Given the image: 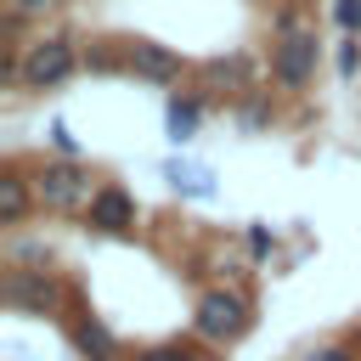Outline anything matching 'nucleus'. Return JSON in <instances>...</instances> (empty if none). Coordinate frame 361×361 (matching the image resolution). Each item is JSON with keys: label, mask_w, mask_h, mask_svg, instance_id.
<instances>
[{"label": "nucleus", "mask_w": 361, "mask_h": 361, "mask_svg": "<svg viewBox=\"0 0 361 361\" xmlns=\"http://www.w3.org/2000/svg\"><path fill=\"white\" fill-rule=\"evenodd\" d=\"M73 45L68 39H34L28 51H23V62H17V79L28 85V90H51V85H62L68 73H73Z\"/></svg>", "instance_id": "obj_1"}, {"label": "nucleus", "mask_w": 361, "mask_h": 361, "mask_svg": "<svg viewBox=\"0 0 361 361\" xmlns=\"http://www.w3.org/2000/svg\"><path fill=\"white\" fill-rule=\"evenodd\" d=\"M34 197H39L45 209H73V203H85V197H96V192H90V175H85L73 158H62V164H45V169L34 175Z\"/></svg>", "instance_id": "obj_2"}, {"label": "nucleus", "mask_w": 361, "mask_h": 361, "mask_svg": "<svg viewBox=\"0 0 361 361\" xmlns=\"http://www.w3.org/2000/svg\"><path fill=\"white\" fill-rule=\"evenodd\" d=\"M197 338H209V344H226V338H237L243 327H248V305L237 299V293H203L197 299Z\"/></svg>", "instance_id": "obj_3"}, {"label": "nucleus", "mask_w": 361, "mask_h": 361, "mask_svg": "<svg viewBox=\"0 0 361 361\" xmlns=\"http://www.w3.org/2000/svg\"><path fill=\"white\" fill-rule=\"evenodd\" d=\"M271 68H276V79H282L288 90H299V85H310V73H316V34H305V28H293V34H282V45H276V56H271Z\"/></svg>", "instance_id": "obj_4"}, {"label": "nucleus", "mask_w": 361, "mask_h": 361, "mask_svg": "<svg viewBox=\"0 0 361 361\" xmlns=\"http://www.w3.org/2000/svg\"><path fill=\"white\" fill-rule=\"evenodd\" d=\"M0 299H6V305H17V310H39V316H45V310H56V305H62V288H56L45 271H11V276H6V288H0Z\"/></svg>", "instance_id": "obj_5"}, {"label": "nucleus", "mask_w": 361, "mask_h": 361, "mask_svg": "<svg viewBox=\"0 0 361 361\" xmlns=\"http://www.w3.org/2000/svg\"><path fill=\"white\" fill-rule=\"evenodd\" d=\"M85 226H96V231H130L135 226V197L124 186H96V197L85 203Z\"/></svg>", "instance_id": "obj_6"}, {"label": "nucleus", "mask_w": 361, "mask_h": 361, "mask_svg": "<svg viewBox=\"0 0 361 361\" xmlns=\"http://www.w3.org/2000/svg\"><path fill=\"white\" fill-rule=\"evenodd\" d=\"M130 68L147 73V79H175V73H180V56H175L169 45H158V39H135V45H130Z\"/></svg>", "instance_id": "obj_7"}, {"label": "nucleus", "mask_w": 361, "mask_h": 361, "mask_svg": "<svg viewBox=\"0 0 361 361\" xmlns=\"http://www.w3.org/2000/svg\"><path fill=\"white\" fill-rule=\"evenodd\" d=\"M73 344H79V355H90V361H113V350H118L113 333H107L96 316H79V322H73Z\"/></svg>", "instance_id": "obj_8"}, {"label": "nucleus", "mask_w": 361, "mask_h": 361, "mask_svg": "<svg viewBox=\"0 0 361 361\" xmlns=\"http://www.w3.org/2000/svg\"><path fill=\"white\" fill-rule=\"evenodd\" d=\"M197 118H203V107H197V102H180V96H175V102L164 107V124H169V141H175V147H186V141L197 135Z\"/></svg>", "instance_id": "obj_9"}, {"label": "nucleus", "mask_w": 361, "mask_h": 361, "mask_svg": "<svg viewBox=\"0 0 361 361\" xmlns=\"http://www.w3.org/2000/svg\"><path fill=\"white\" fill-rule=\"evenodd\" d=\"M23 214H28V180H23L17 169H6V175H0V220L17 226Z\"/></svg>", "instance_id": "obj_10"}, {"label": "nucleus", "mask_w": 361, "mask_h": 361, "mask_svg": "<svg viewBox=\"0 0 361 361\" xmlns=\"http://www.w3.org/2000/svg\"><path fill=\"white\" fill-rule=\"evenodd\" d=\"M164 175H169V186H175V192H192V197H209V192H214L209 169H197V164H169Z\"/></svg>", "instance_id": "obj_11"}, {"label": "nucleus", "mask_w": 361, "mask_h": 361, "mask_svg": "<svg viewBox=\"0 0 361 361\" xmlns=\"http://www.w3.org/2000/svg\"><path fill=\"white\" fill-rule=\"evenodd\" d=\"M333 23L344 34H361V0H333Z\"/></svg>", "instance_id": "obj_12"}, {"label": "nucleus", "mask_w": 361, "mask_h": 361, "mask_svg": "<svg viewBox=\"0 0 361 361\" xmlns=\"http://www.w3.org/2000/svg\"><path fill=\"white\" fill-rule=\"evenodd\" d=\"M355 68H361V45H355V34H350V39L338 45V73H344V79H355Z\"/></svg>", "instance_id": "obj_13"}, {"label": "nucleus", "mask_w": 361, "mask_h": 361, "mask_svg": "<svg viewBox=\"0 0 361 361\" xmlns=\"http://www.w3.org/2000/svg\"><path fill=\"white\" fill-rule=\"evenodd\" d=\"M51 141H56V152H62V158H73V152H79V141H73V130H68V124H51Z\"/></svg>", "instance_id": "obj_14"}, {"label": "nucleus", "mask_w": 361, "mask_h": 361, "mask_svg": "<svg viewBox=\"0 0 361 361\" xmlns=\"http://www.w3.org/2000/svg\"><path fill=\"white\" fill-rule=\"evenodd\" d=\"M135 361H192L180 344H164V350H147V355H135Z\"/></svg>", "instance_id": "obj_15"}, {"label": "nucleus", "mask_w": 361, "mask_h": 361, "mask_svg": "<svg viewBox=\"0 0 361 361\" xmlns=\"http://www.w3.org/2000/svg\"><path fill=\"white\" fill-rule=\"evenodd\" d=\"M248 248L265 254V248H271V231H265V226H248Z\"/></svg>", "instance_id": "obj_16"}, {"label": "nucleus", "mask_w": 361, "mask_h": 361, "mask_svg": "<svg viewBox=\"0 0 361 361\" xmlns=\"http://www.w3.org/2000/svg\"><path fill=\"white\" fill-rule=\"evenodd\" d=\"M310 361H355V355H350V350H344V344H333V350H316V355H310Z\"/></svg>", "instance_id": "obj_17"}, {"label": "nucleus", "mask_w": 361, "mask_h": 361, "mask_svg": "<svg viewBox=\"0 0 361 361\" xmlns=\"http://www.w3.org/2000/svg\"><path fill=\"white\" fill-rule=\"evenodd\" d=\"M51 0H11V11H45Z\"/></svg>", "instance_id": "obj_18"}]
</instances>
